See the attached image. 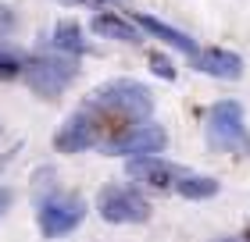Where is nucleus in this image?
Here are the masks:
<instances>
[{
    "mask_svg": "<svg viewBox=\"0 0 250 242\" xmlns=\"http://www.w3.org/2000/svg\"><path fill=\"white\" fill-rule=\"evenodd\" d=\"M54 47H58L64 57L86 54V39H83V29H79V21H72V18L58 21V29H54Z\"/></svg>",
    "mask_w": 250,
    "mask_h": 242,
    "instance_id": "12",
    "label": "nucleus"
},
{
    "mask_svg": "<svg viewBox=\"0 0 250 242\" xmlns=\"http://www.w3.org/2000/svg\"><path fill=\"white\" fill-rule=\"evenodd\" d=\"M175 192L183 196V200H211V196L218 192V182L208 178V175H183L175 182Z\"/></svg>",
    "mask_w": 250,
    "mask_h": 242,
    "instance_id": "13",
    "label": "nucleus"
},
{
    "mask_svg": "<svg viewBox=\"0 0 250 242\" xmlns=\"http://www.w3.org/2000/svg\"><path fill=\"white\" fill-rule=\"evenodd\" d=\"M136 25H140V29H146L150 36H157L161 43H168V47L183 50L186 57H197V54H200L197 39H189L186 32H179V29H172V25H165V21H157V18H150V15H140V18H136Z\"/></svg>",
    "mask_w": 250,
    "mask_h": 242,
    "instance_id": "10",
    "label": "nucleus"
},
{
    "mask_svg": "<svg viewBox=\"0 0 250 242\" xmlns=\"http://www.w3.org/2000/svg\"><path fill=\"white\" fill-rule=\"evenodd\" d=\"M21 78L29 82L32 93L40 96H58L64 93V86L75 78V57L64 54H36L21 64Z\"/></svg>",
    "mask_w": 250,
    "mask_h": 242,
    "instance_id": "3",
    "label": "nucleus"
},
{
    "mask_svg": "<svg viewBox=\"0 0 250 242\" xmlns=\"http://www.w3.org/2000/svg\"><path fill=\"white\" fill-rule=\"evenodd\" d=\"M61 4H107V0H61Z\"/></svg>",
    "mask_w": 250,
    "mask_h": 242,
    "instance_id": "17",
    "label": "nucleus"
},
{
    "mask_svg": "<svg viewBox=\"0 0 250 242\" xmlns=\"http://www.w3.org/2000/svg\"><path fill=\"white\" fill-rule=\"evenodd\" d=\"M222 242H240V239H222Z\"/></svg>",
    "mask_w": 250,
    "mask_h": 242,
    "instance_id": "18",
    "label": "nucleus"
},
{
    "mask_svg": "<svg viewBox=\"0 0 250 242\" xmlns=\"http://www.w3.org/2000/svg\"><path fill=\"white\" fill-rule=\"evenodd\" d=\"M204 132H208V143L222 153H236L247 157L250 153V135L243 125V107L236 100H218L204 118Z\"/></svg>",
    "mask_w": 250,
    "mask_h": 242,
    "instance_id": "1",
    "label": "nucleus"
},
{
    "mask_svg": "<svg viewBox=\"0 0 250 242\" xmlns=\"http://www.w3.org/2000/svg\"><path fill=\"white\" fill-rule=\"evenodd\" d=\"M86 217V203L79 196H50V200H40V232L47 239H61L68 232H75Z\"/></svg>",
    "mask_w": 250,
    "mask_h": 242,
    "instance_id": "5",
    "label": "nucleus"
},
{
    "mask_svg": "<svg viewBox=\"0 0 250 242\" xmlns=\"http://www.w3.org/2000/svg\"><path fill=\"white\" fill-rule=\"evenodd\" d=\"M7 203H11V192H7V189H0V214L7 210Z\"/></svg>",
    "mask_w": 250,
    "mask_h": 242,
    "instance_id": "16",
    "label": "nucleus"
},
{
    "mask_svg": "<svg viewBox=\"0 0 250 242\" xmlns=\"http://www.w3.org/2000/svg\"><path fill=\"white\" fill-rule=\"evenodd\" d=\"M125 175L132 182H140V186H150V189H175V182L186 175L183 168L168 164L161 157H136L125 164Z\"/></svg>",
    "mask_w": 250,
    "mask_h": 242,
    "instance_id": "8",
    "label": "nucleus"
},
{
    "mask_svg": "<svg viewBox=\"0 0 250 242\" xmlns=\"http://www.w3.org/2000/svg\"><path fill=\"white\" fill-rule=\"evenodd\" d=\"M89 111L100 107V111H111V114H122V118H150L154 111V96L150 89L136 78H115V82H104L100 89H93V96L86 103Z\"/></svg>",
    "mask_w": 250,
    "mask_h": 242,
    "instance_id": "2",
    "label": "nucleus"
},
{
    "mask_svg": "<svg viewBox=\"0 0 250 242\" xmlns=\"http://www.w3.org/2000/svg\"><path fill=\"white\" fill-rule=\"evenodd\" d=\"M165 146H168V132L161 125H132L104 146V153L136 160V157H157Z\"/></svg>",
    "mask_w": 250,
    "mask_h": 242,
    "instance_id": "6",
    "label": "nucleus"
},
{
    "mask_svg": "<svg viewBox=\"0 0 250 242\" xmlns=\"http://www.w3.org/2000/svg\"><path fill=\"white\" fill-rule=\"evenodd\" d=\"M247 242H250V228H247Z\"/></svg>",
    "mask_w": 250,
    "mask_h": 242,
    "instance_id": "19",
    "label": "nucleus"
},
{
    "mask_svg": "<svg viewBox=\"0 0 250 242\" xmlns=\"http://www.w3.org/2000/svg\"><path fill=\"white\" fill-rule=\"evenodd\" d=\"M193 64H197V72L211 75V78H225V82H236V78L243 75V61H240V54H232V50H218V47L200 50L197 57H193Z\"/></svg>",
    "mask_w": 250,
    "mask_h": 242,
    "instance_id": "9",
    "label": "nucleus"
},
{
    "mask_svg": "<svg viewBox=\"0 0 250 242\" xmlns=\"http://www.w3.org/2000/svg\"><path fill=\"white\" fill-rule=\"evenodd\" d=\"M150 72H154V75H161V78H168V82L175 78L172 61H168V57H161V54H150Z\"/></svg>",
    "mask_w": 250,
    "mask_h": 242,
    "instance_id": "15",
    "label": "nucleus"
},
{
    "mask_svg": "<svg viewBox=\"0 0 250 242\" xmlns=\"http://www.w3.org/2000/svg\"><path fill=\"white\" fill-rule=\"evenodd\" d=\"M97 210L104 221H115V224H140L150 217V203L143 200L136 189L129 186H104L97 196Z\"/></svg>",
    "mask_w": 250,
    "mask_h": 242,
    "instance_id": "4",
    "label": "nucleus"
},
{
    "mask_svg": "<svg viewBox=\"0 0 250 242\" xmlns=\"http://www.w3.org/2000/svg\"><path fill=\"white\" fill-rule=\"evenodd\" d=\"M93 32L104 39H118V43H140V32H136L132 21H125L118 15H93Z\"/></svg>",
    "mask_w": 250,
    "mask_h": 242,
    "instance_id": "11",
    "label": "nucleus"
},
{
    "mask_svg": "<svg viewBox=\"0 0 250 242\" xmlns=\"http://www.w3.org/2000/svg\"><path fill=\"white\" fill-rule=\"evenodd\" d=\"M21 57L15 54V50H7V47H0V78H15V75H21Z\"/></svg>",
    "mask_w": 250,
    "mask_h": 242,
    "instance_id": "14",
    "label": "nucleus"
},
{
    "mask_svg": "<svg viewBox=\"0 0 250 242\" xmlns=\"http://www.w3.org/2000/svg\"><path fill=\"white\" fill-rule=\"evenodd\" d=\"M97 139H100V121L89 111H79L61 125V132L54 135V146L61 153H83V149L97 146Z\"/></svg>",
    "mask_w": 250,
    "mask_h": 242,
    "instance_id": "7",
    "label": "nucleus"
}]
</instances>
